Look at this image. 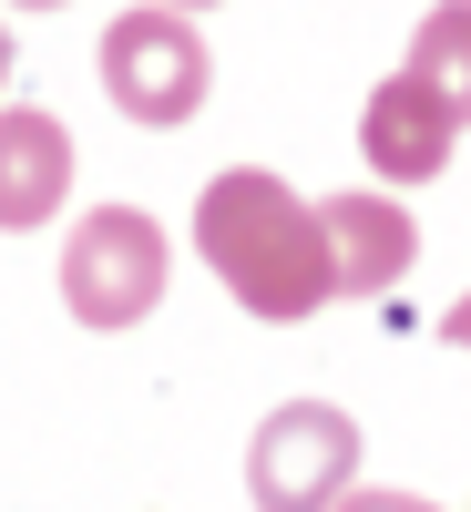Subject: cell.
Returning a JSON list of instances; mask_svg holds the SVG:
<instances>
[{"mask_svg":"<svg viewBox=\"0 0 471 512\" xmlns=\"http://www.w3.org/2000/svg\"><path fill=\"white\" fill-rule=\"evenodd\" d=\"M195 256L226 277V297L246 318H308V308L338 297V256L318 236V205L297 185H277V175H256V164H236V175L205 185Z\"/></svg>","mask_w":471,"mask_h":512,"instance_id":"cell-1","label":"cell"},{"mask_svg":"<svg viewBox=\"0 0 471 512\" xmlns=\"http://www.w3.org/2000/svg\"><path fill=\"white\" fill-rule=\"evenodd\" d=\"M62 297L82 328H134L164 297V226L144 205H93L62 246Z\"/></svg>","mask_w":471,"mask_h":512,"instance_id":"cell-2","label":"cell"},{"mask_svg":"<svg viewBox=\"0 0 471 512\" xmlns=\"http://www.w3.org/2000/svg\"><path fill=\"white\" fill-rule=\"evenodd\" d=\"M359 472V420L328 410V400H287L267 410V431L246 451V492L267 512H338Z\"/></svg>","mask_w":471,"mask_h":512,"instance_id":"cell-3","label":"cell"},{"mask_svg":"<svg viewBox=\"0 0 471 512\" xmlns=\"http://www.w3.org/2000/svg\"><path fill=\"white\" fill-rule=\"evenodd\" d=\"M103 93L134 123H185L205 103V31L185 11H123L103 31Z\"/></svg>","mask_w":471,"mask_h":512,"instance_id":"cell-4","label":"cell"},{"mask_svg":"<svg viewBox=\"0 0 471 512\" xmlns=\"http://www.w3.org/2000/svg\"><path fill=\"white\" fill-rule=\"evenodd\" d=\"M451 144H461V113L431 93V82H410V72H390L369 93V113H359V154L390 185H431L441 164H451Z\"/></svg>","mask_w":471,"mask_h":512,"instance_id":"cell-5","label":"cell"},{"mask_svg":"<svg viewBox=\"0 0 471 512\" xmlns=\"http://www.w3.org/2000/svg\"><path fill=\"white\" fill-rule=\"evenodd\" d=\"M318 236H328L338 287H349V297H379V287L420 256V226H410L400 195H328V205H318Z\"/></svg>","mask_w":471,"mask_h":512,"instance_id":"cell-6","label":"cell"},{"mask_svg":"<svg viewBox=\"0 0 471 512\" xmlns=\"http://www.w3.org/2000/svg\"><path fill=\"white\" fill-rule=\"evenodd\" d=\"M72 185V134L41 103H11L0 113V226H41Z\"/></svg>","mask_w":471,"mask_h":512,"instance_id":"cell-7","label":"cell"},{"mask_svg":"<svg viewBox=\"0 0 471 512\" xmlns=\"http://www.w3.org/2000/svg\"><path fill=\"white\" fill-rule=\"evenodd\" d=\"M410 82H431V93L471 123V0H451V11L420 21V41H410Z\"/></svg>","mask_w":471,"mask_h":512,"instance_id":"cell-8","label":"cell"},{"mask_svg":"<svg viewBox=\"0 0 471 512\" xmlns=\"http://www.w3.org/2000/svg\"><path fill=\"white\" fill-rule=\"evenodd\" d=\"M338 512H441V502H420V492H349Z\"/></svg>","mask_w":471,"mask_h":512,"instance_id":"cell-9","label":"cell"},{"mask_svg":"<svg viewBox=\"0 0 471 512\" xmlns=\"http://www.w3.org/2000/svg\"><path fill=\"white\" fill-rule=\"evenodd\" d=\"M441 338H451V349H471V297H451V318H441Z\"/></svg>","mask_w":471,"mask_h":512,"instance_id":"cell-10","label":"cell"},{"mask_svg":"<svg viewBox=\"0 0 471 512\" xmlns=\"http://www.w3.org/2000/svg\"><path fill=\"white\" fill-rule=\"evenodd\" d=\"M0 82H11V31H0Z\"/></svg>","mask_w":471,"mask_h":512,"instance_id":"cell-11","label":"cell"}]
</instances>
